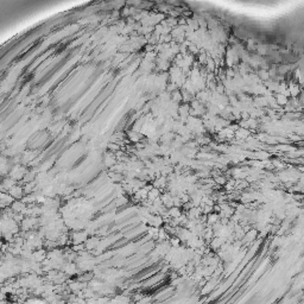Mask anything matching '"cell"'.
Masks as SVG:
<instances>
[{
    "label": "cell",
    "instance_id": "1",
    "mask_svg": "<svg viewBox=\"0 0 304 304\" xmlns=\"http://www.w3.org/2000/svg\"><path fill=\"white\" fill-rule=\"evenodd\" d=\"M289 91H290V95L291 96H297L300 93H301V91H300V87L297 86V85H291V86H289Z\"/></svg>",
    "mask_w": 304,
    "mask_h": 304
},
{
    "label": "cell",
    "instance_id": "4",
    "mask_svg": "<svg viewBox=\"0 0 304 304\" xmlns=\"http://www.w3.org/2000/svg\"><path fill=\"white\" fill-rule=\"evenodd\" d=\"M260 75L263 79H269V76H270V74L267 71H260Z\"/></svg>",
    "mask_w": 304,
    "mask_h": 304
},
{
    "label": "cell",
    "instance_id": "3",
    "mask_svg": "<svg viewBox=\"0 0 304 304\" xmlns=\"http://www.w3.org/2000/svg\"><path fill=\"white\" fill-rule=\"evenodd\" d=\"M235 133H236V137H239V138H246V137L248 135V131L245 130V128H240V130L236 131Z\"/></svg>",
    "mask_w": 304,
    "mask_h": 304
},
{
    "label": "cell",
    "instance_id": "2",
    "mask_svg": "<svg viewBox=\"0 0 304 304\" xmlns=\"http://www.w3.org/2000/svg\"><path fill=\"white\" fill-rule=\"evenodd\" d=\"M276 102L278 103V105H285L286 102H288V99H286V96L284 95V94H278V95H276Z\"/></svg>",
    "mask_w": 304,
    "mask_h": 304
}]
</instances>
